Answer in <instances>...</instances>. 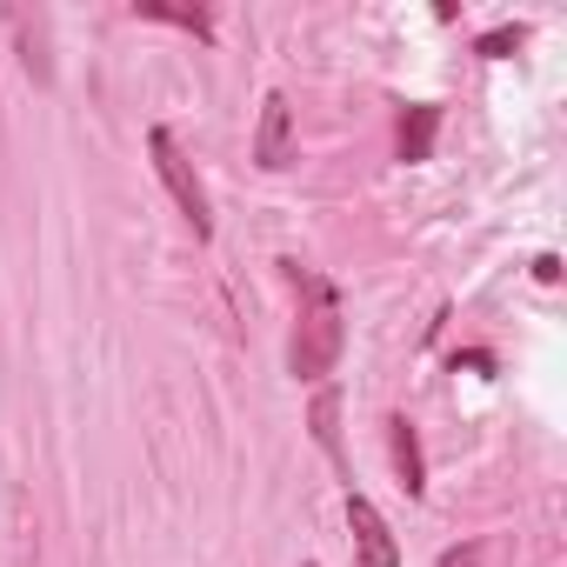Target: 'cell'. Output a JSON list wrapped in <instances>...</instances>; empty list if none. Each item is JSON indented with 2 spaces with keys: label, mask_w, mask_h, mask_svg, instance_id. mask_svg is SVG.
<instances>
[{
  "label": "cell",
  "mask_w": 567,
  "mask_h": 567,
  "mask_svg": "<svg viewBox=\"0 0 567 567\" xmlns=\"http://www.w3.org/2000/svg\"><path fill=\"white\" fill-rule=\"evenodd\" d=\"M280 280L301 295V321H295V341H288V374L295 381H328L348 354V315H341V288L308 267V260H280Z\"/></svg>",
  "instance_id": "6da1fadb"
},
{
  "label": "cell",
  "mask_w": 567,
  "mask_h": 567,
  "mask_svg": "<svg viewBox=\"0 0 567 567\" xmlns=\"http://www.w3.org/2000/svg\"><path fill=\"white\" fill-rule=\"evenodd\" d=\"M127 14H134V21H161V28H181V34H194L200 48H214V14H207V8H174V0H134Z\"/></svg>",
  "instance_id": "52a82bcc"
},
{
  "label": "cell",
  "mask_w": 567,
  "mask_h": 567,
  "mask_svg": "<svg viewBox=\"0 0 567 567\" xmlns=\"http://www.w3.org/2000/svg\"><path fill=\"white\" fill-rule=\"evenodd\" d=\"M8 28L21 34V61H28V74L48 87V81H54V61H48V21H41V14H34V21H28V14H8Z\"/></svg>",
  "instance_id": "9c48e42d"
},
{
  "label": "cell",
  "mask_w": 567,
  "mask_h": 567,
  "mask_svg": "<svg viewBox=\"0 0 567 567\" xmlns=\"http://www.w3.org/2000/svg\"><path fill=\"white\" fill-rule=\"evenodd\" d=\"M434 134H441V107H434V101H421V107H408V114H401V127H394V154H401L408 167L434 161Z\"/></svg>",
  "instance_id": "8992f818"
},
{
  "label": "cell",
  "mask_w": 567,
  "mask_h": 567,
  "mask_svg": "<svg viewBox=\"0 0 567 567\" xmlns=\"http://www.w3.org/2000/svg\"><path fill=\"white\" fill-rule=\"evenodd\" d=\"M301 161V134H295V107H288V94H267L260 101V127H254V167H267V174H280V167H295Z\"/></svg>",
  "instance_id": "3957f363"
},
{
  "label": "cell",
  "mask_w": 567,
  "mask_h": 567,
  "mask_svg": "<svg viewBox=\"0 0 567 567\" xmlns=\"http://www.w3.org/2000/svg\"><path fill=\"white\" fill-rule=\"evenodd\" d=\"M520 41H527V28L514 21V28H494V34H481V41H474V54H481V61H507Z\"/></svg>",
  "instance_id": "30bf717a"
},
{
  "label": "cell",
  "mask_w": 567,
  "mask_h": 567,
  "mask_svg": "<svg viewBox=\"0 0 567 567\" xmlns=\"http://www.w3.org/2000/svg\"><path fill=\"white\" fill-rule=\"evenodd\" d=\"M301 567H315V560H301Z\"/></svg>",
  "instance_id": "7c38bea8"
},
{
  "label": "cell",
  "mask_w": 567,
  "mask_h": 567,
  "mask_svg": "<svg viewBox=\"0 0 567 567\" xmlns=\"http://www.w3.org/2000/svg\"><path fill=\"white\" fill-rule=\"evenodd\" d=\"M348 527H354V567H401V540L361 487H348Z\"/></svg>",
  "instance_id": "277c9868"
},
{
  "label": "cell",
  "mask_w": 567,
  "mask_h": 567,
  "mask_svg": "<svg viewBox=\"0 0 567 567\" xmlns=\"http://www.w3.org/2000/svg\"><path fill=\"white\" fill-rule=\"evenodd\" d=\"M434 567H481V547H474V540H461V547H447Z\"/></svg>",
  "instance_id": "8fae6325"
},
{
  "label": "cell",
  "mask_w": 567,
  "mask_h": 567,
  "mask_svg": "<svg viewBox=\"0 0 567 567\" xmlns=\"http://www.w3.org/2000/svg\"><path fill=\"white\" fill-rule=\"evenodd\" d=\"M147 154H154V174H161V187L174 194L181 220L194 227V240H214V200H207V187H200L194 161L181 154V141H174L167 127H147Z\"/></svg>",
  "instance_id": "7a4b0ae2"
},
{
  "label": "cell",
  "mask_w": 567,
  "mask_h": 567,
  "mask_svg": "<svg viewBox=\"0 0 567 567\" xmlns=\"http://www.w3.org/2000/svg\"><path fill=\"white\" fill-rule=\"evenodd\" d=\"M308 427H315L321 454H328L334 467H348V454H341V388H321V394H315V414H308Z\"/></svg>",
  "instance_id": "ba28073f"
},
{
  "label": "cell",
  "mask_w": 567,
  "mask_h": 567,
  "mask_svg": "<svg viewBox=\"0 0 567 567\" xmlns=\"http://www.w3.org/2000/svg\"><path fill=\"white\" fill-rule=\"evenodd\" d=\"M388 454H394V474H401L408 501H421L427 494V454H421V434H414L408 414H388Z\"/></svg>",
  "instance_id": "5b68a950"
}]
</instances>
